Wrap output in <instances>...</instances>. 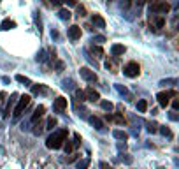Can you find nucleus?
I'll return each mask as SVG.
<instances>
[{"label":"nucleus","instance_id":"42","mask_svg":"<svg viewBox=\"0 0 179 169\" xmlns=\"http://www.w3.org/2000/svg\"><path fill=\"white\" fill-rule=\"evenodd\" d=\"M77 159V155H70V157H69V159H67V162H74V160H76Z\"/></svg>","mask_w":179,"mask_h":169},{"label":"nucleus","instance_id":"41","mask_svg":"<svg viewBox=\"0 0 179 169\" xmlns=\"http://www.w3.org/2000/svg\"><path fill=\"white\" fill-rule=\"evenodd\" d=\"M169 116H170V120H177V115H176V111H172Z\"/></svg>","mask_w":179,"mask_h":169},{"label":"nucleus","instance_id":"31","mask_svg":"<svg viewBox=\"0 0 179 169\" xmlns=\"http://www.w3.org/2000/svg\"><path fill=\"white\" fill-rule=\"evenodd\" d=\"M77 16L79 18H83V16H86V9L83 7V5H77Z\"/></svg>","mask_w":179,"mask_h":169},{"label":"nucleus","instance_id":"43","mask_svg":"<svg viewBox=\"0 0 179 169\" xmlns=\"http://www.w3.org/2000/svg\"><path fill=\"white\" fill-rule=\"evenodd\" d=\"M93 51H95L97 55H102V49H100V48H93Z\"/></svg>","mask_w":179,"mask_h":169},{"label":"nucleus","instance_id":"1","mask_svg":"<svg viewBox=\"0 0 179 169\" xmlns=\"http://www.w3.org/2000/svg\"><path fill=\"white\" fill-rule=\"evenodd\" d=\"M67 134H69L67 129L54 130L49 138H48V141H46V146L49 148V150H58V148H62V146H63V141H67Z\"/></svg>","mask_w":179,"mask_h":169},{"label":"nucleus","instance_id":"14","mask_svg":"<svg viewBox=\"0 0 179 169\" xmlns=\"http://www.w3.org/2000/svg\"><path fill=\"white\" fill-rule=\"evenodd\" d=\"M90 123L93 125L97 130H102V129H104V122L100 120L99 116H90Z\"/></svg>","mask_w":179,"mask_h":169},{"label":"nucleus","instance_id":"10","mask_svg":"<svg viewBox=\"0 0 179 169\" xmlns=\"http://www.w3.org/2000/svg\"><path fill=\"white\" fill-rule=\"evenodd\" d=\"M125 51H126V48L123 44H112L111 46V55L112 57H123Z\"/></svg>","mask_w":179,"mask_h":169},{"label":"nucleus","instance_id":"40","mask_svg":"<svg viewBox=\"0 0 179 169\" xmlns=\"http://www.w3.org/2000/svg\"><path fill=\"white\" fill-rule=\"evenodd\" d=\"M49 4H53V5H60V4H62V0H49Z\"/></svg>","mask_w":179,"mask_h":169},{"label":"nucleus","instance_id":"29","mask_svg":"<svg viewBox=\"0 0 179 169\" xmlns=\"http://www.w3.org/2000/svg\"><path fill=\"white\" fill-rule=\"evenodd\" d=\"M74 148H76L74 141H72V143H67V144H65V151H67V153H72V151H74Z\"/></svg>","mask_w":179,"mask_h":169},{"label":"nucleus","instance_id":"11","mask_svg":"<svg viewBox=\"0 0 179 169\" xmlns=\"http://www.w3.org/2000/svg\"><path fill=\"white\" fill-rule=\"evenodd\" d=\"M16 99H18V94H13V95H11V99L7 101V106H5V109H4V118H7V116H9L11 107L16 104Z\"/></svg>","mask_w":179,"mask_h":169},{"label":"nucleus","instance_id":"30","mask_svg":"<svg viewBox=\"0 0 179 169\" xmlns=\"http://www.w3.org/2000/svg\"><path fill=\"white\" fill-rule=\"evenodd\" d=\"M148 130H149L151 134H155V132L158 130V125H156V123H151V122H149V123H148Z\"/></svg>","mask_w":179,"mask_h":169},{"label":"nucleus","instance_id":"33","mask_svg":"<svg viewBox=\"0 0 179 169\" xmlns=\"http://www.w3.org/2000/svg\"><path fill=\"white\" fill-rule=\"evenodd\" d=\"M174 83H177V79H161L160 81V84H163V86L165 84H174Z\"/></svg>","mask_w":179,"mask_h":169},{"label":"nucleus","instance_id":"5","mask_svg":"<svg viewBox=\"0 0 179 169\" xmlns=\"http://www.w3.org/2000/svg\"><path fill=\"white\" fill-rule=\"evenodd\" d=\"M170 97H176V90H167V92H160V94L156 95L158 104H160L161 107H167V106H169Z\"/></svg>","mask_w":179,"mask_h":169},{"label":"nucleus","instance_id":"4","mask_svg":"<svg viewBox=\"0 0 179 169\" xmlns=\"http://www.w3.org/2000/svg\"><path fill=\"white\" fill-rule=\"evenodd\" d=\"M30 95H21L18 101V104H16V107H14V116H19L25 109L28 107V104H30Z\"/></svg>","mask_w":179,"mask_h":169},{"label":"nucleus","instance_id":"32","mask_svg":"<svg viewBox=\"0 0 179 169\" xmlns=\"http://www.w3.org/2000/svg\"><path fill=\"white\" fill-rule=\"evenodd\" d=\"M76 99H77V101H81V102H83V101H86V99H84V92L76 90Z\"/></svg>","mask_w":179,"mask_h":169},{"label":"nucleus","instance_id":"24","mask_svg":"<svg viewBox=\"0 0 179 169\" xmlns=\"http://www.w3.org/2000/svg\"><path fill=\"white\" fill-rule=\"evenodd\" d=\"M137 109H139L141 113H146V109H148V102H146V101H139V102H137Z\"/></svg>","mask_w":179,"mask_h":169},{"label":"nucleus","instance_id":"16","mask_svg":"<svg viewBox=\"0 0 179 169\" xmlns=\"http://www.w3.org/2000/svg\"><path fill=\"white\" fill-rule=\"evenodd\" d=\"M112 136H114V138L116 139H120V141H126V139H128V134L125 132V130H112Z\"/></svg>","mask_w":179,"mask_h":169},{"label":"nucleus","instance_id":"6","mask_svg":"<svg viewBox=\"0 0 179 169\" xmlns=\"http://www.w3.org/2000/svg\"><path fill=\"white\" fill-rule=\"evenodd\" d=\"M79 72H81V78L84 81H88V83H97L99 81V76L95 74L91 69H88V67H81Z\"/></svg>","mask_w":179,"mask_h":169},{"label":"nucleus","instance_id":"22","mask_svg":"<svg viewBox=\"0 0 179 169\" xmlns=\"http://www.w3.org/2000/svg\"><path fill=\"white\" fill-rule=\"evenodd\" d=\"M100 106H102V109H105V111H112V109H114V104L109 102V101H102Z\"/></svg>","mask_w":179,"mask_h":169},{"label":"nucleus","instance_id":"46","mask_svg":"<svg viewBox=\"0 0 179 169\" xmlns=\"http://www.w3.org/2000/svg\"><path fill=\"white\" fill-rule=\"evenodd\" d=\"M109 2H111V0H109Z\"/></svg>","mask_w":179,"mask_h":169},{"label":"nucleus","instance_id":"7","mask_svg":"<svg viewBox=\"0 0 179 169\" xmlns=\"http://www.w3.org/2000/svg\"><path fill=\"white\" fill-rule=\"evenodd\" d=\"M53 107H54V111H56V113H63L65 109H67V99H65V97H58V99H54Z\"/></svg>","mask_w":179,"mask_h":169},{"label":"nucleus","instance_id":"28","mask_svg":"<svg viewBox=\"0 0 179 169\" xmlns=\"http://www.w3.org/2000/svg\"><path fill=\"white\" fill-rule=\"evenodd\" d=\"M44 55H46V51H44V49H40V51H39V55L35 57V60H37V62H44V60H46V57H44Z\"/></svg>","mask_w":179,"mask_h":169},{"label":"nucleus","instance_id":"17","mask_svg":"<svg viewBox=\"0 0 179 169\" xmlns=\"http://www.w3.org/2000/svg\"><path fill=\"white\" fill-rule=\"evenodd\" d=\"M155 27H156V28H163V27H165V18H163L161 14H156V16H155Z\"/></svg>","mask_w":179,"mask_h":169},{"label":"nucleus","instance_id":"27","mask_svg":"<svg viewBox=\"0 0 179 169\" xmlns=\"http://www.w3.org/2000/svg\"><path fill=\"white\" fill-rule=\"evenodd\" d=\"M56 123H58V122H56V118H48V127H46V129L53 130V127H56Z\"/></svg>","mask_w":179,"mask_h":169},{"label":"nucleus","instance_id":"13","mask_svg":"<svg viewBox=\"0 0 179 169\" xmlns=\"http://www.w3.org/2000/svg\"><path fill=\"white\" fill-rule=\"evenodd\" d=\"M91 21H93L95 27H99V28H105V19L100 16V14H93V18H91Z\"/></svg>","mask_w":179,"mask_h":169},{"label":"nucleus","instance_id":"20","mask_svg":"<svg viewBox=\"0 0 179 169\" xmlns=\"http://www.w3.org/2000/svg\"><path fill=\"white\" fill-rule=\"evenodd\" d=\"M116 90L120 92L121 95H126V97H128V101H132V94H130V92L125 88V86H121V84H116Z\"/></svg>","mask_w":179,"mask_h":169},{"label":"nucleus","instance_id":"44","mask_svg":"<svg viewBox=\"0 0 179 169\" xmlns=\"http://www.w3.org/2000/svg\"><path fill=\"white\" fill-rule=\"evenodd\" d=\"M4 99H5V94L2 92V94H0V104H2V101H4Z\"/></svg>","mask_w":179,"mask_h":169},{"label":"nucleus","instance_id":"26","mask_svg":"<svg viewBox=\"0 0 179 169\" xmlns=\"http://www.w3.org/2000/svg\"><path fill=\"white\" fill-rule=\"evenodd\" d=\"M158 130H160V132L163 134V136H167V138H172V132H170V129H169V127H160Z\"/></svg>","mask_w":179,"mask_h":169},{"label":"nucleus","instance_id":"8","mask_svg":"<svg viewBox=\"0 0 179 169\" xmlns=\"http://www.w3.org/2000/svg\"><path fill=\"white\" fill-rule=\"evenodd\" d=\"M84 99H86V101H91V102H97V101L100 99V94L95 88H91V86H90V88L84 90Z\"/></svg>","mask_w":179,"mask_h":169},{"label":"nucleus","instance_id":"21","mask_svg":"<svg viewBox=\"0 0 179 169\" xmlns=\"http://www.w3.org/2000/svg\"><path fill=\"white\" fill-rule=\"evenodd\" d=\"M58 16H60V19L67 21V19H70V11H69V9H60Z\"/></svg>","mask_w":179,"mask_h":169},{"label":"nucleus","instance_id":"38","mask_svg":"<svg viewBox=\"0 0 179 169\" xmlns=\"http://www.w3.org/2000/svg\"><path fill=\"white\" fill-rule=\"evenodd\" d=\"M100 169H112V167L107 164V162H100Z\"/></svg>","mask_w":179,"mask_h":169},{"label":"nucleus","instance_id":"15","mask_svg":"<svg viewBox=\"0 0 179 169\" xmlns=\"http://www.w3.org/2000/svg\"><path fill=\"white\" fill-rule=\"evenodd\" d=\"M11 28H16V21L13 19H4L0 25V30H11Z\"/></svg>","mask_w":179,"mask_h":169},{"label":"nucleus","instance_id":"23","mask_svg":"<svg viewBox=\"0 0 179 169\" xmlns=\"http://www.w3.org/2000/svg\"><path fill=\"white\" fill-rule=\"evenodd\" d=\"M88 166H90V159H83V160H79V162H77L76 167L77 169H88Z\"/></svg>","mask_w":179,"mask_h":169},{"label":"nucleus","instance_id":"9","mask_svg":"<svg viewBox=\"0 0 179 169\" xmlns=\"http://www.w3.org/2000/svg\"><path fill=\"white\" fill-rule=\"evenodd\" d=\"M67 34H69V39H70V41H77L81 37V28L77 27V25H72V27L69 28Z\"/></svg>","mask_w":179,"mask_h":169},{"label":"nucleus","instance_id":"18","mask_svg":"<svg viewBox=\"0 0 179 169\" xmlns=\"http://www.w3.org/2000/svg\"><path fill=\"white\" fill-rule=\"evenodd\" d=\"M16 81H18V83L27 84V86H30V84H32L30 78H27V76H23V74H18V76H16Z\"/></svg>","mask_w":179,"mask_h":169},{"label":"nucleus","instance_id":"35","mask_svg":"<svg viewBox=\"0 0 179 169\" xmlns=\"http://www.w3.org/2000/svg\"><path fill=\"white\" fill-rule=\"evenodd\" d=\"M63 67H65V65H63V62H56V72H62Z\"/></svg>","mask_w":179,"mask_h":169},{"label":"nucleus","instance_id":"45","mask_svg":"<svg viewBox=\"0 0 179 169\" xmlns=\"http://www.w3.org/2000/svg\"><path fill=\"white\" fill-rule=\"evenodd\" d=\"M158 169H163V167H158Z\"/></svg>","mask_w":179,"mask_h":169},{"label":"nucleus","instance_id":"25","mask_svg":"<svg viewBox=\"0 0 179 169\" xmlns=\"http://www.w3.org/2000/svg\"><path fill=\"white\" fill-rule=\"evenodd\" d=\"M91 42H93V44L95 42H97V44H102V42H105V37L104 35H95L93 39H91Z\"/></svg>","mask_w":179,"mask_h":169},{"label":"nucleus","instance_id":"2","mask_svg":"<svg viewBox=\"0 0 179 169\" xmlns=\"http://www.w3.org/2000/svg\"><path fill=\"white\" fill-rule=\"evenodd\" d=\"M123 74L128 76V78H137L141 74V67L137 62H128L125 67H123Z\"/></svg>","mask_w":179,"mask_h":169},{"label":"nucleus","instance_id":"19","mask_svg":"<svg viewBox=\"0 0 179 169\" xmlns=\"http://www.w3.org/2000/svg\"><path fill=\"white\" fill-rule=\"evenodd\" d=\"M32 92H33V94H46V92H48V88H46L44 84H39V86H37V84H33V86H32Z\"/></svg>","mask_w":179,"mask_h":169},{"label":"nucleus","instance_id":"37","mask_svg":"<svg viewBox=\"0 0 179 169\" xmlns=\"http://www.w3.org/2000/svg\"><path fill=\"white\" fill-rule=\"evenodd\" d=\"M62 2H65L67 5H77V0H62Z\"/></svg>","mask_w":179,"mask_h":169},{"label":"nucleus","instance_id":"36","mask_svg":"<svg viewBox=\"0 0 179 169\" xmlns=\"http://www.w3.org/2000/svg\"><path fill=\"white\" fill-rule=\"evenodd\" d=\"M172 107H174V111H177V109H179V101H177V99L172 101Z\"/></svg>","mask_w":179,"mask_h":169},{"label":"nucleus","instance_id":"12","mask_svg":"<svg viewBox=\"0 0 179 169\" xmlns=\"http://www.w3.org/2000/svg\"><path fill=\"white\" fill-rule=\"evenodd\" d=\"M44 111H46V107H44V106H37V107H35V111H33V115H32V123H35V122L39 120L40 116L44 115Z\"/></svg>","mask_w":179,"mask_h":169},{"label":"nucleus","instance_id":"34","mask_svg":"<svg viewBox=\"0 0 179 169\" xmlns=\"http://www.w3.org/2000/svg\"><path fill=\"white\" fill-rule=\"evenodd\" d=\"M112 120L116 122V123H125V120H123V116H121V115H116V116H112Z\"/></svg>","mask_w":179,"mask_h":169},{"label":"nucleus","instance_id":"39","mask_svg":"<svg viewBox=\"0 0 179 169\" xmlns=\"http://www.w3.org/2000/svg\"><path fill=\"white\" fill-rule=\"evenodd\" d=\"M63 86H65V88H69V86H72V79H65V81H63Z\"/></svg>","mask_w":179,"mask_h":169},{"label":"nucleus","instance_id":"3","mask_svg":"<svg viewBox=\"0 0 179 169\" xmlns=\"http://www.w3.org/2000/svg\"><path fill=\"white\" fill-rule=\"evenodd\" d=\"M151 11L155 14H158V13L165 14V13H169V11H170V4H169V2H165V0H156V2H153V4H151Z\"/></svg>","mask_w":179,"mask_h":169}]
</instances>
